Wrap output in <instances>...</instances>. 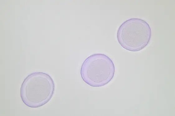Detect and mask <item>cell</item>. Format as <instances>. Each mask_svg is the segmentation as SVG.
Masks as SVG:
<instances>
[{
	"instance_id": "obj_1",
	"label": "cell",
	"mask_w": 175,
	"mask_h": 116,
	"mask_svg": "<svg viewBox=\"0 0 175 116\" xmlns=\"http://www.w3.org/2000/svg\"><path fill=\"white\" fill-rule=\"evenodd\" d=\"M54 90V82L50 75L43 72H34L24 79L20 88V96L26 105L36 108L47 103Z\"/></svg>"
},
{
	"instance_id": "obj_2",
	"label": "cell",
	"mask_w": 175,
	"mask_h": 116,
	"mask_svg": "<svg viewBox=\"0 0 175 116\" xmlns=\"http://www.w3.org/2000/svg\"><path fill=\"white\" fill-rule=\"evenodd\" d=\"M151 37L149 25L144 20L139 18H131L123 22L117 33L118 42L124 49L137 51L146 47Z\"/></svg>"
},
{
	"instance_id": "obj_3",
	"label": "cell",
	"mask_w": 175,
	"mask_h": 116,
	"mask_svg": "<svg viewBox=\"0 0 175 116\" xmlns=\"http://www.w3.org/2000/svg\"><path fill=\"white\" fill-rule=\"evenodd\" d=\"M115 67L112 60L107 56L96 53L88 57L83 63L81 77L89 85L100 87L105 85L112 79Z\"/></svg>"
}]
</instances>
